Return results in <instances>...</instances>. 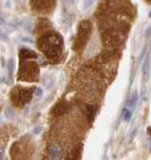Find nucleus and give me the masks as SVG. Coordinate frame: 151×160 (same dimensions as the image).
Here are the masks:
<instances>
[{
  "label": "nucleus",
  "instance_id": "nucleus-6",
  "mask_svg": "<svg viewBox=\"0 0 151 160\" xmlns=\"http://www.w3.org/2000/svg\"><path fill=\"white\" fill-rule=\"evenodd\" d=\"M94 1L95 0H84V5H82L84 6V10H86L87 8H90L94 4Z\"/></svg>",
  "mask_w": 151,
  "mask_h": 160
},
{
  "label": "nucleus",
  "instance_id": "nucleus-1",
  "mask_svg": "<svg viewBox=\"0 0 151 160\" xmlns=\"http://www.w3.org/2000/svg\"><path fill=\"white\" fill-rule=\"evenodd\" d=\"M41 48L49 59H56L61 53V38L57 33L44 36L41 40Z\"/></svg>",
  "mask_w": 151,
  "mask_h": 160
},
{
  "label": "nucleus",
  "instance_id": "nucleus-5",
  "mask_svg": "<svg viewBox=\"0 0 151 160\" xmlns=\"http://www.w3.org/2000/svg\"><path fill=\"white\" fill-rule=\"evenodd\" d=\"M136 102H138V94L135 92V94H133V96L130 98V100H129V106L134 107L136 105Z\"/></svg>",
  "mask_w": 151,
  "mask_h": 160
},
{
  "label": "nucleus",
  "instance_id": "nucleus-2",
  "mask_svg": "<svg viewBox=\"0 0 151 160\" xmlns=\"http://www.w3.org/2000/svg\"><path fill=\"white\" fill-rule=\"evenodd\" d=\"M48 155L51 159H59L61 157V149L57 144H52L48 147Z\"/></svg>",
  "mask_w": 151,
  "mask_h": 160
},
{
  "label": "nucleus",
  "instance_id": "nucleus-3",
  "mask_svg": "<svg viewBox=\"0 0 151 160\" xmlns=\"http://www.w3.org/2000/svg\"><path fill=\"white\" fill-rule=\"evenodd\" d=\"M130 118H132V110L130 108H124V111H123V120L124 121H130Z\"/></svg>",
  "mask_w": 151,
  "mask_h": 160
},
{
  "label": "nucleus",
  "instance_id": "nucleus-4",
  "mask_svg": "<svg viewBox=\"0 0 151 160\" xmlns=\"http://www.w3.org/2000/svg\"><path fill=\"white\" fill-rule=\"evenodd\" d=\"M149 58L145 60V63H144V67H143V77H144V80H146L148 78V70H149Z\"/></svg>",
  "mask_w": 151,
  "mask_h": 160
}]
</instances>
